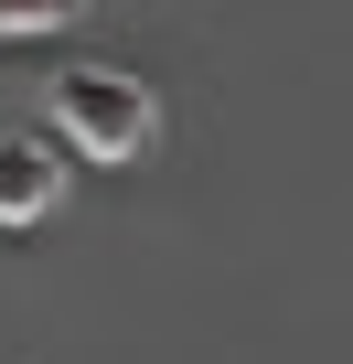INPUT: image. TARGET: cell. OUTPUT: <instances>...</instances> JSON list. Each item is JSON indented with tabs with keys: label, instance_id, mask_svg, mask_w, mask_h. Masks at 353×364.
<instances>
[{
	"label": "cell",
	"instance_id": "3",
	"mask_svg": "<svg viewBox=\"0 0 353 364\" xmlns=\"http://www.w3.org/2000/svg\"><path fill=\"white\" fill-rule=\"evenodd\" d=\"M86 0H0V43H33V33H65Z\"/></svg>",
	"mask_w": 353,
	"mask_h": 364
},
{
	"label": "cell",
	"instance_id": "2",
	"mask_svg": "<svg viewBox=\"0 0 353 364\" xmlns=\"http://www.w3.org/2000/svg\"><path fill=\"white\" fill-rule=\"evenodd\" d=\"M65 204V150L54 139H0V225H33Z\"/></svg>",
	"mask_w": 353,
	"mask_h": 364
},
{
	"label": "cell",
	"instance_id": "1",
	"mask_svg": "<svg viewBox=\"0 0 353 364\" xmlns=\"http://www.w3.org/2000/svg\"><path fill=\"white\" fill-rule=\"evenodd\" d=\"M54 129H65L86 161H139L150 129H161V107H150V86L118 75V65H65V75H54Z\"/></svg>",
	"mask_w": 353,
	"mask_h": 364
}]
</instances>
